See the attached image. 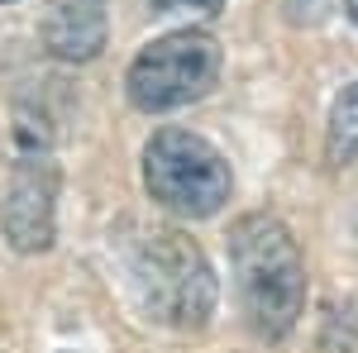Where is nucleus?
Listing matches in <instances>:
<instances>
[{
    "instance_id": "nucleus-4",
    "label": "nucleus",
    "mask_w": 358,
    "mask_h": 353,
    "mask_svg": "<svg viewBox=\"0 0 358 353\" xmlns=\"http://www.w3.org/2000/svg\"><path fill=\"white\" fill-rule=\"evenodd\" d=\"M220 67H224V48L215 43V34L172 29L129 62L124 96L143 115H167V110H182L201 96H210L220 82Z\"/></svg>"
},
{
    "instance_id": "nucleus-5",
    "label": "nucleus",
    "mask_w": 358,
    "mask_h": 353,
    "mask_svg": "<svg viewBox=\"0 0 358 353\" xmlns=\"http://www.w3.org/2000/svg\"><path fill=\"white\" fill-rule=\"evenodd\" d=\"M57 201V163L48 148H24V158L10 172V187L0 201V229L15 253L53 248V206Z\"/></svg>"
},
{
    "instance_id": "nucleus-7",
    "label": "nucleus",
    "mask_w": 358,
    "mask_h": 353,
    "mask_svg": "<svg viewBox=\"0 0 358 353\" xmlns=\"http://www.w3.org/2000/svg\"><path fill=\"white\" fill-rule=\"evenodd\" d=\"M325 163L349 167L358 163V82L344 86L330 106V124H325Z\"/></svg>"
},
{
    "instance_id": "nucleus-1",
    "label": "nucleus",
    "mask_w": 358,
    "mask_h": 353,
    "mask_svg": "<svg viewBox=\"0 0 358 353\" xmlns=\"http://www.w3.org/2000/svg\"><path fill=\"white\" fill-rule=\"evenodd\" d=\"M229 272L248 329L258 339L292 334L306 310V258L296 234L268 210L229 224Z\"/></svg>"
},
{
    "instance_id": "nucleus-8",
    "label": "nucleus",
    "mask_w": 358,
    "mask_h": 353,
    "mask_svg": "<svg viewBox=\"0 0 358 353\" xmlns=\"http://www.w3.org/2000/svg\"><path fill=\"white\" fill-rule=\"evenodd\" d=\"M224 0H148V10L153 15H220Z\"/></svg>"
},
{
    "instance_id": "nucleus-3",
    "label": "nucleus",
    "mask_w": 358,
    "mask_h": 353,
    "mask_svg": "<svg viewBox=\"0 0 358 353\" xmlns=\"http://www.w3.org/2000/svg\"><path fill=\"white\" fill-rule=\"evenodd\" d=\"M143 187L182 219H210L234 191V172L210 138L167 124L143 143Z\"/></svg>"
},
{
    "instance_id": "nucleus-2",
    "label": "nucleus",
    "mask_w": 358,
    "mask_h": 353,
    "mask_svg": "<svg viewBox=\"0 0 358 353\" xmlns=\"http://www.w3.org/2000/svg\"><path fill=\"white\" fill-rule=\"evenodd\" d=\"M129 282L153 325L167 329H206L215 315V272L192 234L182 229H153L143 244L129 253Z\"/></svg>"
},
{
    "instance_id": "nucleus-6",
    "label": "nucleus",
    "mask_w": 358,
    "mask_h": 353,
    "mask_svg": "<svg viewBox=\"0 0 358 353\" xmlns=\"http://www.w3.org/2000/svg\"><path fill=\"white\" fill-rule=\"evenodd\" d=\"M110 38V0H53L43 43L62 62H91Z\"/></svg>"
},
{
    "instance_id": "nucleus-10",
    "label": "nucleus",
    "mask_w": 358,
    "mask_h": 353,
    "mask_svg": "<svg viewBox=\"0 0 358 353\" xmlns=\"http://www.w3.org/2000/svg\"><path fill=\"white\" fill-rule=\"evenodd\" d=\"M0 5H10V0H0Z\"/></svg>"
},
{
    "instance_id": "nucleus-9",
    "label": "nucleus",
    "mask_w": 358,
    "mask_h": 353,
    "mask_svg": "<svg viewBox=\"0 0 358 353\" xmlns=\"http://www.w3.org/2000/svg\"><path fill=\"white\" fill-rule=\"evenodd\" d=\"M344 10H349V20L358 24V0H344Z\"/></svg>"
}]
</instances>
